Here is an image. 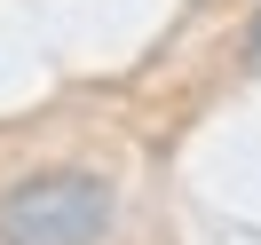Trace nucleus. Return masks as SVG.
Returning a JSON list of instances; mask_svg holds the SVG:
<instances>
[{"label":"nucleus","instance_id":"f257e3e1","mask_svg":"<svg viewBox=\"0 0 261 245\" xmlns=\"http://www.w3.org/2000/svg\"><path fill=\"white\" fill-rule=\"evenodd\" d=\"M119 222V190L87 166H48L0 190V245H103Z\"/></svg>","mask_w":261,"mask_h":245},{"label":"nucleus","instance_id":"f03ea898","mask_svg":"<svg viewBox=\"0 0 261 245\" xmlns=\"http://www.w3.org/2000/svg\"><path fill=\"white\" fill-rule=\"evenodd\" d=\"M245 56H253V64H261V16H253V32H245Z\"/></svg>","mask_w":261,"mask_h":245}]
</instances>
